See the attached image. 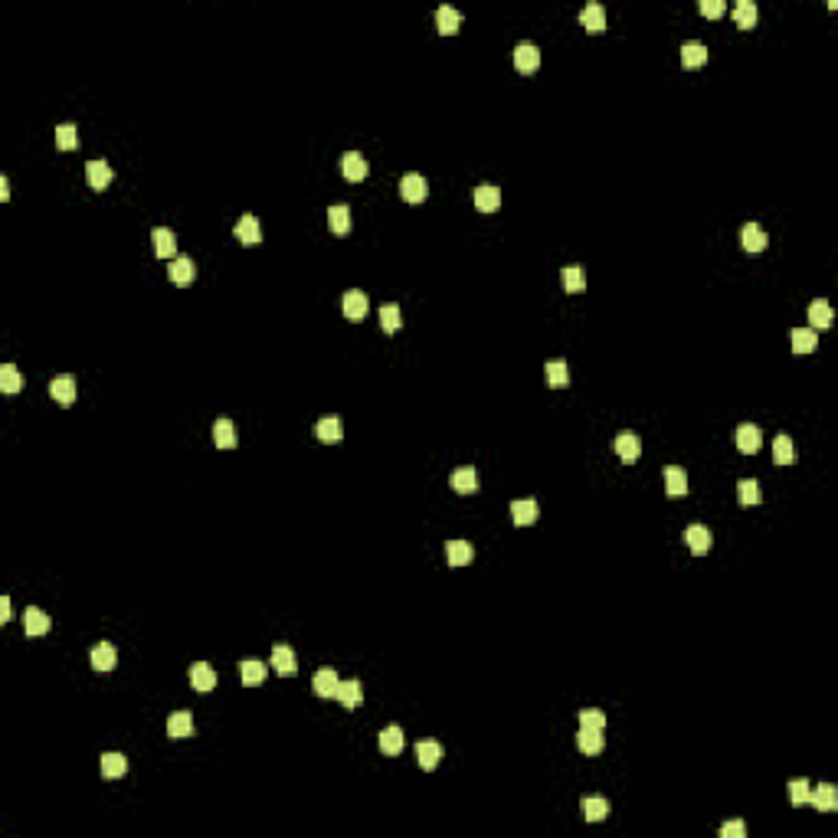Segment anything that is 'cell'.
<instances>
[{
  "label": "cell",
  "mask_w": 838,
  "mask_h": 838,
  "mask_svg": "<svg viewBox=\"0 0 838 838\" xmlns=\"http://www.w3.org/2000/svg\"><path fill=\"white\" fill-rule=\"evenodd\" d=\"M514 66H517V72H524V76L537 72V66H541V50H537L534 43H517L514 46Z\"/></svg>",
  "instance_id": "1"
},
{
  "label": "cell",
  "mask_w": 838,
  "mask_h": 838,
  "mask_svg": "<svg viewBox=\"0 0 838 838\" xmlns=\"http://www.w3.org/2000/svg\"><path fill=\"white\" fill-rule=\"evenodd\" d=\"M737 449L744 452V456H754V452H760V446H763V432H760V426H754V423H744V426H737Z\"/></svg>",
  "instance_id": "2"
},
{
  "label": "cell",
  "mask_w": 838,
  "mask_h": 838,
  "mask_svg": "<svg viewBox=\"0 0 838 838\" xmlns=\"http://www.w3.org/2000/svg\"><path fill=\"white\" fill-rule=\"evenodd\" d=\"M399 194H403L407 204H423L426 194H429V184H426L423 174H407V177L399 180Z\"/></svg>",
  "instance_id": "3"
},
{
  "label": "cell",
  "mask_w": 838,
  "mask_h": 838,
  "mask_svg": "<svg viewBox=\"0 0 838 838\" xmlns=\"http://www.w3.org/2000/svg\"><path fill=\"white\" fill-rule=\"evenodd\" d=\"M50 397L60 403V407H72L76 403V380L62 373V377H53L50 380Z\"/></svg>",
  "instance_id": "4"
},
{
  "label": "cell",
  "mask_w": 838,
  "mask_h": 838,
  "mask_svg": "<svg viewBox=\"0 0 838 838\" xmlns=\"http://www.w3.org/2000/svg\"><path fill=\"white\" fill-rule=\"evenodd\" d=\"M233 236L243 246H255V243H263V226H259V220H255L253 213H246L243 220L233 226Z\"/></svg>",
  "instance_id": "5"
},
{
  "label": "cell",
  "mask_w": 838,
  "mask_h": 838,
  "mask_svg": "<svg viewBox=\"0 0 838 838\" xmlns=\"http://www.w3.org/2000/svg\"><path fill=\"white\" fill-rule=\"evenodd\" d=\"M151 246H154V255H158V259H170V255L177 253V236H174L167 226H154Z\"/></svg>",
  "instance_id": "6"
},
{
  "label": "cell",
  "mask_w": 838,
  "mask_h": 838,
  "mask_svg": "<svg viewBox=\"0 0 838 838\" xmlns=\"http://www.w3.org/2000/svg\"><path fill=\"white\" fill-rule=\"evenodd\" d=\"M685 541H688V547H691V553L704 557V553H707V551L714 547V534L707 531L704 524H691V527L685 531Z\"/></svg>",
  "instance_id": "7"
},
{
  "label": "cell",
  "mask_w": 838,
  "mask_h": 838,
  "mask_svg": "<svg viewBox=\"0 0 838 838\" xmlns=\"http://www.w3.org/2000/svg\"><path fill=\"white\" fill-rule=\"evenodd\" d=\"M341 308H344V314H348L351 321H364V318H367V308H370V302H367L364 292L351 288L348 295L341 298Z\"/></svg>",
  "instance_id": "8"
},
{
  "label": "cell",
  "mask_w": 838,
  "mask_h": 838,
  "mask_svg": "<svg viewBox=\"0 0 838 838\" xmlns=\"http://www.w3.org/2000/svg\"><path fill=\"white\" fill-rule=\"evenodd\" d=\"M167 275H170V282L174 285H190V282L197 279V265H194V259L190 255H177L174 263H170V269H167Z\"/></svg>",
  "instance_id": "9"
},
{
  "label": "cell",
  "mask_w": 838,
  "mask_h": 838,
  "mask_svg": "<svg viewBox=\"0 0 838 838\" xmlns=\"http://www.w3.org/2000/svg\"><path fill=\"white\" fill-rule=\"evenodd\" d=\"M537 514H541V508H537L534 498H517L514 505H511V517H514L517 527H531L534 521H537Z\"/></svg>",
  "instance_id": "10"
},
{
  "label": "cell",
  "mask_w": 838,
  "mask_h": 838,
  "mask_svg": "<svg viewBox=\"0 0 838 838\" xmlns=\"http://www.w3.org/2000/svg\"><path fill=\"white\" fill-rule=\"evenodd\" d=\"M272 665H275V671H279L282 678H292L298 671V658L288 645H275V649H272Z\"/></svg>",
  "instance_id": "11"
},
{
  "label": "cell",
  "mask_w": 838,
  "mask_h": 838,
  "mask_svg": "<svg viewBox=\"0 0 838 838\" xmlns=\"http://www.w3.org/2000/svg\"><path fill=\"white\" fill-rule=\"evenodd\" d=\"M740 243H744L746 253H760V249H766V243H770V236L763 233L760 223H746L744 229H740Z\"/></svg>",
  "instance_id": "12"
},
{
  "label": "cell",
  "mask_w": 838,
  "mask_h": 838,
  "mask_svg": "<svg viewBox=\"0 0 838 838\" xmlns=\"http://www.w3.org/2000/svg\"><path fill=\"white\" fill-rule=\"evenodd\" d=\"M616 452L622 462H635V458L642 456V439L635 436V432H619L616 436Z\"/></svg>",
  "instance_id": "13"
},
{
  "label": "cell",
  "mask_w": 838,
  "mask_h": 838,
  "mask_svg": "<svg viewBox=\"0 0 838 838\" xmlns=\"http://www.w3.org/2000/svg\"><path fill=\"white\" fill-rule=\"evenodd\" d=\"M338 688H341V678L334 668H321L314 675V695L318 698H338Z\"/></svg>",
  "instance_id": "14"
},
{
  "label": "cell",
  "mask_w": 838,
  "mask_h": 838,
  "mask_svg": "<svg viewBox=\"0 0 838 838\" xmlns=\"http://www.w3.org/2000/svg\"><path fill=\"white\" fill-rule=\"evenodd\" d=\"M576 746H580V750H583L586 756H596V754H602V746H606V737H602V730L580 727V734H576Z\"/></svg>",
  "instance_id": "15"
},
{
  "label": "cell",
  "mask_w": 838,
  "mask_h": 838,
  "mask_svg": "<svg viewBox=\"0 0 838 838\" xmlns=\"http://www.w3.org/2000/svg\"><path fill=\"white\" fill-rule=\"evenodd\" d=\"M475 206H478L482 213H495L501 206V190L495 184L475 187Z\"/></svg>",
  "instance_id": "16"
},
{
  "label": "cell",
  "mask_w": 838,
  "mask_h": 838,
  "mask_svg": "<svg viewBox=\"0 0 838 838\" xmlns=\"http://www.w3.org/2000/svg\"><path fill=\"white\" fill-rule=\"evenodd\" d=\"M23 632L26 635H46L50 632V616L43 610H36V606H30V610H23Z\"/></svg>",
  "instance_id": "17"
},
{
  "label": "cell",
  "mask_w": 838,
  "mask_h": 838,
  "mask_svg": "<svg viewBox=\"0 0 838 838\" xmlns=\"http://www.w3.org/2000/svg\"><path fill=\"white\" fill-rule=\"evenodd\" d=\"M341 174L348 180H364L367 177V158L357 151H348L341 158Z\"/></svg>",
  "instance_id": "18"
},
{
  "label": "cell",
  "mask_w": 838,
  "mask_h": 838,
  "mask_svg": "<svg viewBox=\"0 0 838 838\" xmlns=\"http://www.w3.org/2000/svg\"><path fill=\"white\" fill-rule=\"evenodd\" d=\"M85 177H89L92 190H105V187L115 180V170H111L105 161H89V167H85Z\"/></svg>",
  "instance_id": "19"
},
{
  "label": "cell",
  "mask_w": 838,
  "mask_h": 838,
  "mask_svg": "<svg viewBox=\"0 0 838 838\" xmlns=\"http://www.w3.org/2000/svg\"><path fill=\"white\" fill-rule=\"evenodd\" d=\"M115 661H118V649L111 642H99L92 649V668L95 671H111L115 668Z\"/></svg>",
  "instance_id": "20"
},
{
  "label": "cell",
  "mask_w": 838,
  "mask_h": 838,
  "mask_svg": "<svg viewBox=\"0 0 838 838\" xmlns=\"http://www.w3.org/2000/svg\"><path fill=\"white\" fill-rule=\"evenodd\" d=\"M665 491H668L671 498H685L688 495V472L678 465H668L665 468Z\"/></svg>",
  "instance_id": "21"
},
{
  "label": "cell",
  "mask_w": 838,
  "mask_h": 838,
  "mask_svg": "<svg viewBox=\"0 0 838 838\" xmlns=\"http://www.w3.org/2000/svg\"><path fill=\"white\" fill-rule=\"evenodd\" d=\"M328 226H331L334 236H348L351 233V206H344V204L331 206L328 210Z\"/></svg>",
  "instance_id": "22"
},
{
  "label": "cell",
  "mask_w": 838,
  "mask_h": 838,
  "mask_svg": "<svg viewBox=\"0 0 838 838\" xmlns=\"http://www.w3.org/2000/svg\"><path fill=\"white\" fill-rule=\"evenodd\" d=\"M314 436L321 442H341V436H344V423H341V416H324V419H318V426H314Z\"/></svg>",
  "instance_id": "23"
},
{
  "label": "cell",
  "mask_w": 838,
  "mask_h": 838,
  "mask_svg": "<svg viewBox=\"0 0 838 838\" xmlns=\"http://www.w3.org/2000/svg\"><path fill=\"white\" fill-rule=\"evenodd\" d=\"M439 756H442L439 740H419V744H416V760H419L423 770H436Z\"/></svg>",
  "instance_id": "24"
},
{
  "label": "cell",
  "mask_w": 838,
  "mask_h": 838,
  "mask_svg": "<svg viewBox=\"0 0 838 838\" xmlns=\"http://www.w3.org/2000/svg\"><path fill=\"white\" fill-rule=\"evenodd\" d=\"M809 803L819 809V812H835L838 809V793H835V786L832 783H822L819 789H815L812 796H809Z\"/></svg>",
  "instance_id": "25"
},
{
  "label": "cell",
  "mask_w": 838,
  "mask_h": 838,
  "mask_svg": "<svg viewBox=\"0 0 838 838\" xmlns=\"http://www.w3.org/2000/svg\"><path fill=\"white\" fill-rule=\"evenodd\" d=\"M452 488L458 491V495H472V491H478V472H475L472 465H462L452 472Z\"/></svg>",
  "instance_id": "26"
},
{
  "label": "cell",
  "mask_w": 838,
  "mask_h": 838,
  "mask_svg": "<svg viewBox=\"0 0 838 838\" xmlns=\"http://www.w3.org/2000/svg\"><path fill=\"white\" fill-rule=\"evenodd\" d=\"M580 23H583L590 33H602V30H606V10H602V4H586L583 13H580Z\"/></svg>",
  "instance_id": "27"
},
{
  "label": "cell",
  "mask_w": 838,
  "mask_h": 838,
  "mask_svg": "<svg viewBox=\"0 0 838 838\" xmlns=\"http://www.w3.org/2000/svg\"><path fill=\"white\" fill-rule=\"evenodd\" d=\"M190 685H194L197 691H213V688H216V671H213L206 661H197L194 668H190Z\"/></svg>",
  "instance_id": "28"
},
{
  "label": "cell",
  "mask_w": 838,
  "mask_h": 838,
  "mask_svg": "<svg viewBox=\"0 0 838 838\" xmlns=\"http://www.w3.org/2000/svg\"><path fill=\"white\" fill-rule=\"evenodd\" d=\"M360 698H364V688H360V681H341V688H338V701H341V707L344 711H354L357 704H360Z\"/></svg>",
  "instance_id": "29"
},
{
  "label": "cell",
  "mask_w": 838,
  "mask_h": 838,
  "mask_svg": "<svg viewBox=\"0 0 838 838\" xmlns=\"http://www.w3.org/2000/svg\"><path fill=\"white\" fill-rule=\"evenodd\" d=\"M475 551L468 541H449L446 544V560H449L452 567H465V563H472Z\"/></svg>",
  "instance_id": "30"
},
{
  "label": "cell",
  "mask_w": 838,
  "mask_h": 838,
  "mask_svg": "<svg viewBox=\"0 0 838 838\" xmlns=\"http://www.w3.org/2000/svg\"><path fill=\"white\" fill-rule=\"evenodd\" d=\"M213 442H216V449H236V426L229 423L226 416L216 419V426H213Z\"/></svg>",
  "instance_id": "31"
},
{
  "label": "cell",
  "mask_w": 838,
  "mask_h": 838,
  "mask_svg": "<svg viewBox=\"0 0 838 838\" xmlns=\"http://www.w3.org/2000/svg\"><path fill=\"white\" fill-rule=\"evenodd\" d=\"M436 26H439L442 36L458 33V26H462V13H458L456 7H439V10H436Z\"/></svg>",
  "instance_id": "32"
},
{
  "label": "cell",
  "mask_w": 838,
  "mask_h": 838,
  "mask_svg": "<svg viewBox=\"0 0 838 838\" xmlns=\"http://www.w3.org/2000/svg\"><path fill=\"white\" fill-rule=\"evenodd\" d=\"M239 675H243V685H246V688H259V685L265 681V675H269V671H265L263 661L246 658L243 665H239Z\"/></svg>",
  "instance_id": "33"
},
{
  "label": "cell",
  "mask_w": 838,
  "mask_h": 838,
  "mask_svg": "<svg viewBox=\"0 0 838 838\" xmlns=\"http://www.w3.org/2000/svg\"><path fill=\"white\" fill-rule=\"evenodd\" d=\"M789 338H793V351H796V354H812V351L819 348V334H815V328H796Z\"/></svg>",
  "instance_id": "34"
},
{
  "label": "cell",
  "mask_w": 838,
  "mask_h": 838,
  "mask_svg": "<svg viewBox=\"0 0 838 838\" xmlns=\"http://www.w3.org/2000/svg\"><path fill=\"white\" fill-rule=\"evenodd\" d=\"M704 62H707V46H704V43L691 40L681 46V66L698 69V66H704Z\"/></svg>",
  "instance_id": "35"
},
{
  "label": "cell",
  "mask_w": 838,
  "mask_h": 838,
  "mask_svg": "<svg viewBox=\"0 0 838 838\" xmlns=\"http://www.w3.org/2000/svg\"><path fill=\"white\" fill-rule=\"evenodd\" d=\"M167 734L170 737H194V714L190 711H177V714H170V720H167Z\"/></svg>",
  "instance_id": "36"
},
{
  "label": "cell",
  "mask_w": 838,
  "mask_h": 838,
  "mask_svg": "<svg viewBox=\"0 0 838 838\" xmlns=\"http://www.w3.org/2000/svg\"><path fill=\"white\" fill-rule=\"evenodd\" d=\"M380 750L387 756H397L399 750H403V730H399L397 724H390V727L380 730Z\"/></svg>",
  "instance_id": "37"
},
{
  "label": "cell",
  "mask_w": 838,
  "mask_h": 838,
  "mask_svg": "<svg viewBox=\"0 0 838 838\" xmlns=\"http://www.w3.org/2000/svg\"><path fill=\"white\" fill-rule=\"evenodd\" d=\"M773 462L776 465H793L796 462V446H793L789 436H776V442H773Z\"/></svg>",
  "instance_id": "38"
},
{
  "label": "cell",
  "mask_w": 838,
  "mask_h": 838,
  "mask_svg": "<svg viewBox=\"0 0 838 838\" xmlns=\"http://www.w3.org/2000/svg\"><path fill=\"white\" fill-rule=\"evenodd\" d=\"M734 23L740 26V30H750V26L756 23V4L754 0H740V4H734Z\"/></svg>",
  "instance_id": "39"
},
{
  "label": "cell",
  "mask_w": 838,
  "mask_h": 838,
  "mask_svg": "<svg viewBox=\"0 0 838 838\" xmlns=\"http://www.w3.org/2000/svg\"><path fill=\"white\" fill-rule=\"evenodd\" d=\"M128 773V760L121 754H102V776L105 779H118Z\"/></svg>",
  "instance_id": "40"
},
{
  "label": "cell",
  "mask_w": 838,
  "mask_h": 838,
  "mask_svg": "<svg viewBox=\"0 0 838 838\" xmlns=\"http://www.w3.org/2000/svg\"><path fill=\"white\" fill-rule=\"evenodd\" d=\"M809 321H812V328H829L832 324V305L825 298H815L809 305Z\"/></svg>",
  "instance_id": "41"
},
{
  "label": "cell",
  "mask_w": 838,
  "mask_h": 838,
  "mask_svg": "<svg viewBox=\"0 0 838 838\" xmlns=\"http://www.w3.org/2000/svg\"><path fill=\"white\" fill-rule=\"evenodd\" d=\"M20 383H23V377H20L17 367H13V364H4V367H0V390H4L7 397L20 393Z\"/></svg>",
  "instance_id": "42"
},
{
  "label": "cell",
  "mask_w": 838,
  "mask_h": 838,
  "mask_svg": "<svg viewBox=\"0 0 838 838\" xmlns=\"http://www.w3.org/2000/svg\"><path fill=\"white\" fill-rule=\"evenodd\" d=\"M544 377H547V383L551 387H567L570 383V370L563 360H547V367H544Z\"/></svg>",
  "instance_id": "43"
},
{
  "label": "cell",
  "mask_w": 838,
  "mask_h": 838,
  "mask_svg": "<svg viewBox=\"0 0 838 838\" xmlns=\"http://www.w3.org/2000/svg\"><path fill=\"white\" fill-rule=\"evenodd\" d=\"M737 498H740V505L744 508H754V505H760V485L754 482V478H744V482L737 485Z\"/></svg>",
  "instance_id": "44"
},
{
  "label": "cell",
  "mask_w": 838,
  "mask_h": 838,
  "mask_svg": "<svg viewBox=\"0 0 838 838\" xmlns=\"http://www.w3.org/2000/svg\"><path fill=\"white\" fill-rule=\"evenodd\" d=\"M563 288H567L570 295H580V292H586V272L580 269V265H570V269H563Z\"/></svg>",
  "instance_id": "45"
},
{
  "label": "cell",
  "mask_w": 838,
  "mask_h": 838,
  "mask_svg": "<svg viewBox=\"0 0 838 838\" xmlns=\"http://www.w3.org/2000/svg\"><path fill=\"white\" fill-rule=\"evenodd\" d=\"M583 815L590 822H602L606 815H610V803H606V799H600V796L583 799Z\"/></svg>",
  "instance_id": "46"
},
{
  "label": "cell",
  "mask_w": 838,
  "mask_h": 838,
  "mask_svg": "<svg viewBox=\"0 0 838 838\" xmlns=\"http://www.w3.org/2000/svg\"><path fill=\"white\" fill-rule=\"evenodd\" d=\"M56 144H60V151H72V148L79 144L76 125H60L56 128Z\"/></svg>",
  "instance_id": "47"
},
{
  "label": "cell",
  "mask_w": 838,
  "mask_h": 838,
  "mask_svg": "<svg viewBox=\"0 0 838 838\" xmlns=\"http://www.w3.org/2000/svg\"><path fill=\"white\" fill-rule=\"evenodd\" d=\"M380 324L387 334H393V331H399V324H403V318H399V305H383L380 308Z\"/></svg>",
  "instance_id": "48"
},
{
  "label": "cell",
  "mask_w": 838,
  "mask_h": 838,
  "mask_svg": "<svg viewBox=\"0 0 838 838\" xmlns=\"http://www.w3.org/2000/svg\"><path fill=\"white\" fill-rule=\"evenodd\" d=\"M580 727L606 730V714L596 711V707H586V711H580Z\"/></svg>",
  "instance_id": "49"
},
{
  "label": "cell",
  "mask_w": 838,
  "mask_h": 838,
  "mask_svg": "<svg viewBox=\"0 0 838 838\" xmlns=\"http://www.w3.org/2000/svg\"><path fill=\"white\" fill-rule=\"evenodd\" d=\"M809 796H812V786H809L805 779H793V783H789V799H793V805H805Z\"/></svg>",
  "instance_id": "50"
},
{
  "label": "cell",
  "mask_w": 838,
  "mask_h": 838,
  "mask_svg": "<svg viewBox=\"0 0 838 838\" xmlns=\"http://www.w3.org/2000/svg\"><path fill=\"white\" fill-rule=\"evenodd\" d=\"M701 13L707 20H717L727 13V4H724V0H701Z\"/></svg>",
  "instance_id": "51"
},
{
  "label": "cell",
  "mask_w": 838,
  "mask_h": 838,
  "mask_svg": "<svg viewBox=\"0 0 838 838\" xmlns=\"http://www.w3.org/2000/svg\"><path fill=\"white\" fill-rule=\"evenodd\" d=\"M720 835L724 838H744L746 835V825L740 819H734V822H724V829H720Z\"/></svg>",
  "instance_id": "52"
},
{
  "label": "cell",
  "mask_w": 838,
  "mask_h": 838,
  "mask_svg": "<svg viewBox=\"0 0 838 838\" xmlns=\"http://www.w3.org/2000/svg\"><path fill=\"white\" fill-rule=\"evenodd\" d=\"M0 622H10V596L0 600Z\"/></svg>",
  "instance_id": "53"
},
{
  "label": "cell",
  "mask_w": 838,
  "mask_h": 838,
  "mask_svg": "<svg viewBox=\"0 0 838 838\" xmlns=\"http://www.w3.org/2000/svg\"><path fill=\"white\" fill-rule=\"evenodd\" d=\"M0 197H4V200L10 197V184H7V177H0Z\"/></svg>",
  "instance_id": "54"
}]
</instances>
